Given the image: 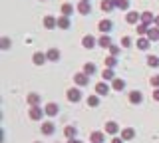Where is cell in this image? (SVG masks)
Returning a JSON list of instances; mask_svg holds the SVG:
<instances>
[{
    "instance_id": "1",
    "label": "cell",
    "mask_w": 159,
    "mask_h": 143,
    "mask_svg": "<svg viewBox=\"0 0 159 143\" xmlns=\"http://www.w3.org/2000/svg\"><path fill=\"white\" fill-rule=\"evenodd\" d=\"M66 97H68V101H72V103L82 101V97H84L82 87H70V90L66 92Z\"/></svg>"
},
{
    "instance_id": "2",
    "label": "cell",
    "mask_w": 159,
    "mask_h": 143,
    "mask_svg": "<svg viewBox=\"0 0 159 143\" xmlns=\"http://www.w3.org/2000/svg\"><path fill=\"white\" fill-rule=\"evenodd\" d=\"M74 82H76L78 87H84V86H88V83H89V76H88L86 72H78L76 76H74Z\"/></svg>"
},
{
    "instance_id": "3",
    "label": "cell",
    "mask_w": 159,
    "mask_h": 143,
    "mask_svg": "<svg viewBox=\"0 0 159 143\" xmlns=\"http://www.w3.org/2000/svg\"><path fill=\"white\" fill-rule=\"evenodd\" d=\"M127 100H129V103H133V105H139V103H143V93L139 90H133V92H129Z\"/></svg>"
},
{
    "instance_id": "4",
    "label": "cell",
    "mask_w": 159,
    "mask_h": 143,
    "mask_svg": "<svg viewBox=\"0 0 159 143\" xmlns=\"http://www.w3.org/2000/svg\"><path fill=\"white\" fill-rule=\"evenodd\" d=\"M28 115H30V119H32V121H40V119H42V115H46V113H44V109L40 105H34V107H30Z\"/></svg>"
},
{
    "instance_id": "5",
    "label": "cell",
    "mask_w": 159,
    "mask_h": 143,
    "mask_svg": "<svg viewBox=\"0 0 159 143\" xmlns=\"http://www.w3.org/2000/svg\"><path fill=\"white\" fill-rule=\"evenodd\" d=\"M98 28H99V32H102V34H109V32L113 30V22L109 20V18H103V20L98 24Z\"/></svg>"
},
{
    "instance_id": "6",
    "label": "cell",
    "mask_w": 159,
    "mask_h": 143,
    "mask_svg": "<svg viewBox=\"0 0 159 143\" xmlns=\"http://www.w3.org/2000/svg\"><path fill=\"white\" fill-rule=\"evenodd\" d=\"M58 111H60V107H58V103H54V101H50L44 105V113H46L48 117H54V115H58Z\"/></svg>"
},
{
    "instance_id": "7",
    "label": "cell",
    "mask_w": 159,
    "mask_h": 143,
    "mask_svg": "<svg viewBox=\"0 0 159 143\" xmlns=\"http://www.w3.org/2000/svg\"><path fill=\"white\" fill-rule=\"evenodd\" d=\"M96 36H92V34H86L84 36V40H82V46L86 48V50H92V48H96Z\"/></svg>"
},
{
    "instance_id": "8",
    "label": "cell",
    "mask_w": 159,
    "mask_h": 143,
    "mask_svg": "<svg viewBox=\"0 0 159 143\" xmlns=\"http://www.w3.org/2000/svg\"><path fill=\"white\" fill-rule=\"evenodd\" d=\"M103 131H106L107 135H117V133L121 131V129H119V125H117L116 121H107V123H106V127H103Z\"/></svg>"
},
{
    "instance_id": "9",
    "label": "cell",
    "mask_w": 159,
    "mask_h": 143,
    "mask_svg": "<svg viewBox=\"0 0 159 143\" xmlns=\"http://www.w3.org/2000/svg\"><path fill=\"white\" fill-rule=\"evenodd\" d=\"M40 131H42V135H54V131H56V125H54L52 121H44L42 127H40Z\"/></svg>"
},
{
    "instance_id": "10",
    "label": "cell",
    "mask_w": 159,
    "mask_h": 143,
    "mask_svg": "<svg viewBox=\"0 0 159 143\" xmlns=\"http://www.w3.org/2000/svg\"><path fill=\"white\" fill-rule=\"evenodd\" d=\"M32 62H34V66H44V64L48 62V58H46V54H44V52H34Z\"/></svg>"
},
{
    "instance_id": "11",
    "label": "cell",
    "mask_w": 159,
    "mask_h": 143,
    "mask_svg": "<svg viewBox=\"0 0 159 143\" xmlns=\"http://www.w3.org/2000/svg\"><path fill=\"white\" fill-rule=\"evenodd\" d=\"M106 141V133L103 131H92L89 133V143H103Z\"/></svg>"
},
{
    "instance_id": "12",
    "label": "cell",
    "mask_w": 159,
    "mask_h": 143,
    "mask_svg": "<svg viewBox=\"0 0 159 143\" xmlns=\"http://www.w3.org/2000/svg\"><path fill=\"white\" fill-rule=\"evenodd\" d=\"M137 48L141 52H147L149 48H151V40H149L147 36H139V40H137Z\"/></svg>"
},
{
    "instance_id": "13",
    "label": "cell",
    "mask_w": 159,
    "mask_h": 143,
    "mask_svg": "<svg viewBox=\"0 0 159 143\" xmlns=\"http://www.w3.org/2000/svg\"><path fill=\"white\" fill-rule=\"evenodd\" d=\"M119 135H121L123 141H131L133 137H135V129H133V127H125V129L119 131Z\"/></svg>"
},
{
    "instance_id": "14",
    "label": "cell",
    "mask_w": 159,
    "mask_h": 143,
    "mask_svg": "<svg viewBox=\"0 0 159 143\" xmlns=\"http://www.w3.org/2000/svg\"><path fill=\"white\" fill-rule=\"evenodd\" d=\"M60 56H62V52H60L58 48H50V50L46 52L48 62H58V60H60Z\"/></svg>"
},
{
    "instance_id": "15",
    "label": "cell",
    "mask_w": 159,
    "mask_h": 143,
    "mask_svg": "<svg viewBox=\"0 0 159 143\" xmlns=\"http://www.w3.org/2000/svg\"><path fill=\"white\" fill-rule=\"evenodd\" d=\"M96 93H98V96H107V93H109L107 82H98L96 83Z\"/></svg>"
},
{
    "instance_id": "16",
    "label": "cell",
    "mask_w": 159,
    "mask_h": 143,
    "mask_svg": "<svg viewBox=\"0 0 159 143\" xmlns=\"http://www.w3.org/2000/svg\"><path fill=\"white\" fill-rule=\"evenodd\" d=\"M56 26H58V18L44 16V28H46V30H52V28H56Z\"/></svg>"
},
{
    "instance_id": "17",
    "label": "cell",
    "mask_w": 159,
    "mask_h": 143,
    "mask_svg": "<svg viewBox=\"0 0 159 143\" xmlns=\"http://www.w3.org/2000/svg\"><path fill=\"white\" fill-rule=\"evenodd\" d=\"M99 8H102L103 12H111L113 8H117V6H116V0H102Z\"/></svg>"
},
{
    "instance_id": "18",
    "label": "cell",
    "mask_w": 159,
    "mask_h": 143,
    "mask_svg": "<svg viewBox=\"0 0 159 143\" xmlns=\"http://www.w3.org/2000/svg\"><path fill=\"white\" fill-rule=\"evenodd\" d=\"M64 135H66V139H76V135H78V129L74 125H68V127H64Z\"/></svg>"
},
{
    "instance_id": "19",
    "label": "cell",
    "mask_w": 159,
    "mask_h": 143,
    "mask_svg": "<svg viewBox=\"0 0 159 143\" xmlns=\"http://www.w3.org/2000/svg\"><path fill=\"white\" fill-rule=\"evenodd\" d=\"M76 10H78L80 14H82V16H88V14L92 12V6H89V2H80Z\"/></svg>"
},
{
    "instance_id": "20",
    "label": "cell",
    "mask_w": 159,
    "mask_h": 143,
    "mask_svg": "<svg viewBox=\"0 0 159 143\" xmlns=\"http://www.w3.org/2000/svg\"><path fill=\"white\" fill-rule=\"evenodd\" d=\"M139 20H141V14H137V12H127L125 14V22L127 24H137Z\"/></svg>"
},
{
    "instance_id": "21",
    "label": "cell",
    "mask_w": 159,
    "mask_h": 143,
    "mask_svg": "<svg viewBox=\"0 0 159 143\" xmlns=\"http://www.w3.org/2000/svg\"><path fill=\"white\" fill-rule=\"evenodd\" d=\"M98 44L102 48H109V46H111V38H109V34H102V36L98 38Z\"/></svg>"
},
{
    "instance_id": "22",
    "label": "cell",
    "mask_w": 159,
    "mask_h": 143,
    "mask_svg": "<svg viewBox=\"0 0 159 143\" xmlns=\"http://www.w3.org/2000/svg\"><path fill=\"white\" fill-rule=\"evenodd\" d=\"M102 78H103V82H113L116 80V72H113L111 68H106V70L102 72Z\"/></svg>"
},
{
    "instance_id": "23",
    "label": "cell",
    "mask_w": 159,
    "mask_h": 143,
    "mask_svg": "<svg viewBox=\"0 0 159 143\" xmlns=\"http://www.w3.org/2000/svg\"><path fill=\"white\" fill-rule=\"evenodd\" d=\"M70 26H72V22H70V16H60V18H58V28H62V30H68Z\"/></svg>"
},
{
    "instance_id": "24",
    "label": "cell",
    "mask_w": 159,
    "mask_h": 143,
    "mask_svg": "<svg viewBox=\"0 0 159 143\" xmlns=\"http://www.w3.org/2000/svg\"><path fill=\"white\" fill-rule=\"evenodd\" d=\"M82 72H86V74H88V76H93V74H96V72H98V66H96V64H93V62H88V64H86V66H84V68H82Z\"/></svg>"
},
{
    "instance_id": "25",
    "label": "cell",
    "mask_w": 159,
    "mask_h": 143,
    "mask_svg": "<svg viewBox=\"0 0 159 143\" xmlns=\"http://www.w3.org/2000/svg\"><path fill=\"white\" fill-rule=\"evenodd\" d=\"M153 22H155V16H153L151 12H141V24H147L149 26V24H153Z\"/></svg>"
},
{
    "instance_id": "26",
    "label": "cell",
    "mask_w": 159,
    "mask_h": 143,
    "mask_svg": "<svg viewBox=\"0 0 159 143\" xmlns=\"http://www.w3.org/2000/svg\"><path fill=\"white\" fill-rule=\"evenodd\" d=\"M26 101L30 103V107H34V105H40V96H38V93H28Z\"/></svg>"
},
{
    "instance_id": "27",
    "label": "cell",
    "mask_w": 159,
    "mask_h": 143,
    "mask_svg": "<svg viewBox=\"0 0 159 143\" xmlns=\"http://www.w3.org/2000/svg\"><path fill=\"white\" fill-rule=\"evenodd\" d=\"M147 38H149L151 42L159 40V28H157V26H151V28H149V32H147Z\"/></svg>"
},
{
    "instance_id": "28",
    "label": "cell",
    "mask_w": 159,
    "mask_h": 143,
    "mask_svg": "<svg viewBox=\"0 0 159 143\" xmlns=\"http://www.w3.org/2000/svg\"><path fill=\"white\" fill-rule=\"evenodd\" d=\"M60 10H62V16H70V14L74 12V6L70 2H64L62 6H60Z\"/></svg>"
},
{
    "instance_id": "29",
    "label": "cell",
    "mask_w": 159,
    "mask_h": 143,
    "mask_svg": "<svg viewBox=\"0 0 159 143\" xmlns=\"http://www.w3.org/2000/svg\"><path fill=\"white\" fill-rule=\"evenodd\" d=\"M111 87H113L116 92H123V87H125V82L119 80V78H116V80L111 82Z\"/></svg>"
},
{
    "instance_id": "30",
    "label": "cell",
    "mask_w": 159,
    "mask_h": 143,
    "mask_svg": "<svg viewBox=\"0 0 159 143\" xmlns=\"http://www.w3.org/2000/svg\"><path fill=\"white\" fill-rule=\"evenodd\" d=\"M88 105L89 107H98L99 105V96H98V93H93V96L88 97Z\"/></svg>"
},
{
    "instance_id": "31",
    "label": "cell",
    "mask_w": 159,
    "mask_h": 143,
    "mask_svg": "<svg viewBox=\"0 0 159 143\" xmlns=\"http://www.w3.org/2000/svg\"><path fill=\"white\" fill-rule=\"evenodd\" d=\"M116 66H117V56H107L106 58V68H111L113 70Z\"/></svg>"
},
{
    "instance_id": "32",
    "label": "cell",
    "mask_w": 159,
    "mask_h": 143,
    "mask_svg": "<svg viewBox=\"0 0 159 143\" xmlns=\"http://www.w3.org/2000/svg\"><path fill=\"white\" fill-rule=\"evenodd\" d=\"M147 66L149 68H159V56H147Z\"/></svg>"
},
{
    "instance_id": "33",
    "label": "cell",
    "mask_w": 159,
    "mask_h": 143,
    "mask_svg": "<svg viewBox=\"0 0 159 143\" xmlns=\"http://www.w3.org/2000/svg\"><path fill=\"white\" fill-rule=\"evenodd\" d=\"M135 32L139 34V36H147V32H149V26H147V24H137Z\"/></svg>"
},
{
    "instance_id": "34",
    "label": "cell",
    "mask_w": 159,
    "mask_h": 143,
    "mask_svg": "<svg viewBox=\"0 0 159 143\" xmlns=\"http://www.w3.org/2000/svg\"><path fill=\"white\" fill-rule=\"evenodd\" d=\"M116 6L121 8V10H127L129 8V0H116Z\"/></svg>"
},
{
    "instance_id": "35",
    "label": "cell",
    "mask_w": 159,
    "mask_h": 143,
    "mask_svg": "<svg viewBox=\"0 0 159 143\" xmlns=\"http://www.w3.org/2000/svg\"><path fill=\"white\" fill-rule=\"evenodd\" d=\"M107 50H109V56H119V52H121V48H119V46H113V44H111V46H109Z\"/></svg>"
},
{
    "instance_id": "36",
    "label": "cell",
    "mask_w": 159,
    "mask_h": 143,
    "mask_svg": "<svg viewBox=\"0 0 159 143\" xmlns=\"http://www.w3.org/2000/svg\"><path fill=\"white\" fill-rule=\"evenodd\" d=\"M0 48H2V50H10V38L4 36L2 40H0Z\"/></svg>"
},
{
    "instance_id": "37",
    "label": "cell",
    "mask_w": 159,
    "mask_h": 143,
    "mask_svg": "<svg viewBox=\"0 0 159 143\" xmlns=\"http://www.w3.org/2000/svg\"><path fill=\"white\" fill-rule=\"evenodd\" d=\"M121 48H127V50L131 48V38H129V36H123L121 38Z\"/></svg>"
},
{
    "instance_id": "38",
    "label": "cell",
    "mask_w": 159,
    "mask_h": 143,
    "mask_svg": "<svg viewBox=\"0 0 159 143\" xmlns=\"http://www.w3.org/2000/svg\"><path fill=\"white\" fill-rule=\"evenodd\" d=\"M149 83H151L153 87H159V74H157V76H151V80H149Z\"/></svg>"
},
{
    "instance_id": "39",
    "label": "cell",
    "mask_w": 159,
    "mask_h": 143,
    "mask_svg": "<svg viewBox=\"0 0 159 143\" xmlns=\"http://www.w3.org/2000/svg\"><path fill=\"white\" fill-rule=\"evenodd\" d=\"M153 100L159 101V87H155V90H153Z\"/></svg>"
},
{
    "instance_id": "40",
    "label": "cell",
    "mask_w": 159,
    "mask_h": 143,
    "mask_svg": "<svg viewBox=\"0 0 159 143\" xmlns=\"http://www.w3.org/2000/svg\"><path fill=\"white\" fill-rule=\"evenodd\" d=\"M111 143H123V139H121V137H113Z\"/></svg>"
},
{
    "instance_id": "41",
    "label": "cell",
    "mask_w": 159,
    "mask_h": 143,
    "mask_svg": "<svg viewBox=\"0 0 159 143\" xmlns=\"http://www.w3.org/2000/svg\"><path fill=\"white\" fill-rule=\"evenodd\" d=\"M153 26H157V28H159V16H155V22H153Z\"/></svg>"
},
{
    "instance_id": "42",
    "label": "cell",
    "mask_w": 159,
    "mask_h": 143,
    "mask_svg": "<svg viewBox=\"0 0 159 143\" xmlns=\"http://www.w3.org/2000/svg\"><path fill=\"white\" fill-rule=\"evenodd\" d=\"M68 143H84V141H80V139H70Z\"/></svg>"
},
{
    "instance_id": "43",
    "label": "cell",
    "mask_w": 159,
    "mask_h": 143,
    "mask_svg": "<svg viewBox=\"0 0 159 143\" xmlns=\"http://www.w3.org/2000/svg\"><path fill=\"white\" fill-rule=\"evenodd\" d=\"M80 2H89V0H80Z\"/></svg>"
},
{
    "instance_id": "44",
    "label": "cell",
    "mask_w": 159,
    "mask_h": 143,
    "mask_svg": "<svg viewBox=\"0 0 159 143\" xmlns=\"http://www.w3.org/2000/svg\"><path fill=\"white\" fill-rule=\"evenodd\" d=\"M34 143H42V141H34Z\"/></svg>"
}]
</instances>
